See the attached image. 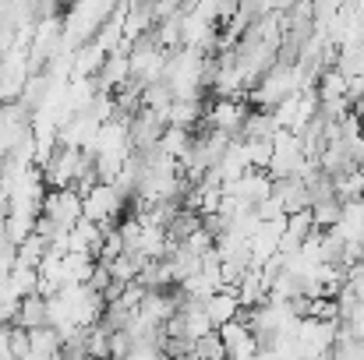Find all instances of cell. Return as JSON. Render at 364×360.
Returning <instances> with one entry per match:
<instances>
[{
	"instance_id": "cell-1",
	"label": "cell",
	"mask_w": 364,
	"mask_h": 360,
	"mask_svg": "<svg viewBox=\"0 0 364 360\" xmlns=\"http://www.w3.org/2000/svg\"><path fill=\"white\" fill-rule=\"evenodd\" d=\"M0 64H4V67H7V75H11V85H7V89L0 85V99H4V96H11V99H14V96H21V92H25V82H28V78H25V71H18L21 57H18V53H11V57H7V60H0ZM0 82H7V78H0Z\"/></svg>"
}]
</instances>
